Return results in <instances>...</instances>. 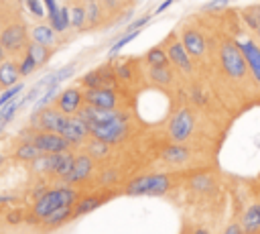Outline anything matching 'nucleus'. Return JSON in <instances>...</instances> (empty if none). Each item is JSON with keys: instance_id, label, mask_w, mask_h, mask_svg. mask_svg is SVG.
I'll list each match as a JSON object with an SVG mask.
<instances>
[{"instance_id": "1", "label": "nucleus", "mask_w": 260, "mask_h": 234, "mask_svg": "<svg viewBox=\"0 0 260 234\" xmlns=\"http://www.w3.org/2000/svg\"><path fill=\"white\" fill-rule=\"evenodd\" d=\"M219 61L223 71L232 77V79H242L248 73V63L246 57L238 45V41H223L219 47Z\"/></svg>"}, {"instance_id": "2", "label": "nucleus", "mask_w": 260, "mask_h": 234, "mask_svg": "<svg viewBox=\"0 0 260 234\" xmlns=\"http://www.w3.org/2000/svg\"><path fill=\"white\" fill-rule=\"evenodd\" d=\"M171 187V179L165 173H150L140 175L128 183L126 193L130 195H162Z\"/></svg>"}, {"instance_id": "3", "label": "nucleus", "mask_w": 260, "mask_h": 234, "mask_svg": "<svg viewBox=\"0 0 260 234\" xmlns=\"http://www.w3.org/2000/svg\"><path fill=\"white\" fill-rule=\"evenodd\" d=\"M195 128V118L189 108H181L169 122V134L175 142H183L193 134Z\"/></svg>"}, {"instance_id": "4", "label": "nucleus", "mask_w": 260, "mask_h": 234, "mask_svg": "<svg viewBox=\"0 0 260 234\" xmlns=\"http://www.w3.org/2000/svg\"><path fill=\"white\" fill-rule=\"evenodd\" d=\"M126 118H118V120H112V122H104V124H89V130L95 138H102L106 140L108 144L110 142H118L124 132H126V124H124Z\"/></svg>"}, {"instance_id": "5", "label": "nucleus", "mask_w": 260, "mask_h": 234, "mask_svg": "<svg viewBox=\"0 0 260 234\" xmlns=\"http://www.w3.org/2000/svg\"><path fill=\"white\" fill-rule=\"evenodd\" d=\"M32 142L43 153H63V151L69 149V142L71 140L67 136L59 134V132H47V130H43V132H39V134L32 136Z\"/></svg>"}, {"instance_id": "6", "label": "nucleus", "mask_w": 260, "mask_h": 234, "mask_svg": "<svg viewBox=\"0 0 260 234\" xmlns=\"http://www.w3.org/2000/svg\"><path fill=\"white\" fill-rule=\"evenodd\" d=\"M67 124H69V118H67L65 112H61V110L45 108V110H41V114H39V126H41L43 130H47V132L65 134Z\"/></svg>"}, {"instance_id": "7", "label": "nucleus", "mask_w": 260, "mask_h": 234, "mask_svg": "<svg viewBox=\"0 0 260 234\" xmlns=\"http://www.w3.org/2000/svg\"><path fill=\"white\" fill-rule=\"evenodd\" d=\"M244 57H246V63H248V71L252 73V77L260 83V45L254 41V39H240L238 41Z\"/></svg>"}, {"instance_id": "8", "label": "nucleus", "mask_w": 260, "mask_h": 234, "mask_svg": "<svg viewBox=\"0 0 260 234\" xmlns=\"http://www.w3.org/2000/svg\"><path fill=\"white\" fill-rule=\"evenodd\" d=\"M61 206H63V199H61L59 189H51V191H47L45 195H41V197L35 201L32 212H35L37 218L45 220L47 216H51V214H53L57 208H61Z\"/></svg>"}, {"instance_id": "9", "label": "nucleus", "mask_w": 260, "mask_h": 234, "mask_svg": "<svg viewBox=\"0 0 260 234\" xmlns=\"http://www.w3.org/2000/svg\"><path fill=\"white\" fill-rule=\"evenodd\" d=\"M167 53H169V59H171V63H175L179 69H183V71H187V73L193 69V63H191V55H189V51L185 49V45H183L181 41H173V43L169 45Z\"/></svg>"}, {"instance_id": "10", "label": "nucleus", "mask_w": 260, "mask_h": 234, "mask_svg": "<svg viewBox=\"0 0 260 234\" xmlns=\"http://www.w3.org/2000/svg\"><path fill=\"white\" fill-rule=\"evenodd\" d=\"M85 100L98 108H114L116 106V94L108 87H89L85 92Z\"/></svg>"}, {"instance_id": "11", "label": "nucleus", "mask_w": 260, "mask_h": 234, "mask_svg": "<svg viewBox=\"0 0 260 234\" xmlns=\"http://www.w3.org/2000/svg\"><path fill=\"white\" fill-rule=\"evenodd\" d=\"M24 37L26 35H24V26L22 24H10L0 33V45L4 49L14 51L24 43Z\"/></svg>"}, {"instance_id": "12", "label": "nucleus", "mask_w": 260, "mask_h": 234, "mask_svg": "<svg viewBox=\"0 0 260 234\" xmlns=\"http://www.w3.org/2000/svg\"><path fill=\"white\" fill-rule=\"evenodd\" d=\"M181 43L185 45V49L189 51L191 57H201L205 53V49H207V43H205L203 35L199 31H193V28H189V31L183 33Z\"/></svg>"}, {"instance_id": "13", "label": "nucleus", "mask_w": 260, "mask_h": 234, "mask_svg": "<svg viewBox=\"0 0 260 234\" xmlns=\"http://www.w3.org/2000/svg\"><path fill=\"white\" fill-rule=\"evenodd\" d=\"M79 104H81V92H79L77 87H67V90H63V92L59 94V98H57V106H59V110L65 112V114L77 112Z\"/></svg>"}, {"instance_id": "14", "label": "nucleus", "mask_w": 260, "mask_h": 234, "mask_svg": "<svg viewBox=\"0 0 260 234\" xmlns=\"http://www.w3.org/2000/svg\"><path fill=\"white\" fill-rule=\"evenodd\" d=\"M240 226L244 230V234H258L260 232V203H252L246 208Z\"/></svg>"}, {"instance_id": "15", "label": "nucleus", "mask_w": 260, "mask_h": 234, "mask_svg": "<svg viewBox=\"0 0 260 234\" xmlns=\"http://www.w3.org/2000/svg\"><path fill=\"white\" fill-rule=\"evenodd\" d=\"M89 173H91V157H87V155H79V157H75L73 169H71V173H69L65 179H67L69 183H75V181L85 179Z\"/></svg>"}, {"instance_id": "16", "label": "nucleus", "mask_w": 260, "mask_h": 234, "mask_svg": "<svg viewBox=\"0 0 260 234\" xmlns=\"http://www.w3.org/2000/svg\"><path fill=\"white\" fill-rule=\"evenodd\" d=\"M89 132L91 130H89V122L87 120H83V118H69V124H67V130H65L63 136H67L73 142V140L85 138Z\"/></svg>"}, {"instance_id": "17", "label": "nucleus", "mask_w": 260, "mask_h": 234, "mask_svg": "<svg viewBox=\"0 0 260 234\" xmlns=\"http://www.w3.org/2000/svg\"><path fill=\"white\" fill-rule=\"evenodd\" d=\"M20 75V65L14 61H2L0 63V87L16 85V79Z\"/></svg>"}, {"instance_id": "18", "label": "nucleus", "mask_w": 260, "mask_h": 234, "mask_svg": "<svg viewBox=\"0 0 260 234\" xmlns=\"http://www.w3.org/2000/svg\"><path fill=\"white\" fill-rule=\"evenodd\" d=\"M55 33H57V31H55L51 24H37V26L32 28V41H35V43H41V45H45V47H51V45H55V41H57Z\"/></svg>"}, {"instance_id": "19", "label": "nucleus", "mask_w": 260, "mask_h": 234, "mask_svg": "<svg viewBox=\"0 0 260 234\" xmlns=\"http://www.w3.org/2000/svg\"><path fill=\"white\" fill-rule=\"evenodd\" d=\"M189 149L187 147H183V144H169L165 151H162V159L167 161V163H185L187 159H189Z\"/></svg>"}, {"instance_id": "20", "label": "nucleus", "mask_w": 260, "mask_h": 234, "mask_svg": "<svg viewBox=\"0 0 260 234\" xmlns=\"http://www.w3.org/2000/svg\"><path fill=\"white\" fill-rule=\"evenodd\" d=\"M69 218H73V206H61V208H57L51 216H47L43 222H45V226L47 228H57V226H61L65 220H69Z\"/></svg>"}, {"instance_id": "21", "label": "nucleus", "mask_w": 260, "mask_h": 234, "mask_svg": "<svg viewBox=\"0 0 260 234\" xmlns=\"http://www.w3.org/2000/svg\"><path fill=\"white\" fill-rule=\"evenodd\" d=\"M104 201H106L104 197H95V195H91V197H83V199L75 201V206H73V218L93 212V210H95V208H100Z\"/></svg>"}, {"instance_id": "22", "label": "nucleus", "mask_w": 260, "mask_h": 234, "mask_svg": "<svg viewBox=\"0 0 260 234\" xmlns=\"http://www.w3.org/2000/svg\"><path fill=\"white\" fill-rule=\"evenodd\" d=\"M169 53L162 49V47H152L148 53H146V63L150 67H169Z\"/></svg>"}, {"instance_id": "23", "label": "nucleus", "mask_w": 260, "mask_h": 234, "mask_svg": "<svg viewBox=\"0 0 260 234\" xmlns=\"http://www.w3.org/2000/svg\"><path fill=\"white\" fill-rule=\"evenodd\" d=\"M41 155H43V151H41L32 140L22 142V144L16 149V159H20V161H37Z\"/></svg>"}, {"instance_id": "24", "label": "nucleus", "mask_w": 260, "mask_h": 234, "mask_svg": "<svg viewBox=\"0 0 260 234\" xmlns=\"http://www.w3.org/2000/svg\"><path fill=\"white\" fill-rule=\"evenodd\" d=\"M73 163H75V157L71 153L63 151V153H59V159H57V165H55L53 173L59 175V177H67L71 173V169H73Z\"/></svg>"}, {"instance_id": "25", "label": "nucleus", "mask_w": 260, "mask_h": 234, "mask_svg": "<svg viewBox=\"0 0 260 234\" xmlns=\"http://www.w3.org/2000/svg\"><path fill=\"white\" fill-rule=\"evenodd\" d=\"M26 53L37 61V65H43V63L49 59V47H45V45H41V43H35V41L28 45Z\"/></svg>"}, {"instance_id": "26", "label": "nucleus", "mask_w": 260, "mask_h": 234, "mask_svg": "<svg viewBox=\"0 0 260 234\" xmlns=\"http://www.w3.org/2000/svg\"><path fill=\"white\" fill-rule=\"evenodd\" d=\"M242 16H244V22H246L248 28L256 31V28L260 26V6H250V8H246Z\"/></svg>"}, {"instance_id": "27", "label": "nucleus", "mask_w": 260, "mask_h": 234, "mask_svg": "<svg viewBox=\"0 0 260 234\" xmlns=\"http://www.w3.org/2000/svg\"><path fill=\"white\" fill-rule=\"evenodd\" d=\"M150 77H152V81H156L160 85H167L173 81V73L169 67H150Z\"/></svg>"}, {"instance_id": "28", "label": "nucleus", "mask_w": 260, "mask_h": 234, "mask_svg": "<svg viewBox=\"0 0 260 234\" xmlns=\"http://www.w3.org/2000/svg\"><path fill=\"white\" fill-rule=\"evenodd\" d=\"M69 14H71V26H75V28H81L87 20V12L83 6H71Z\"/></svg>"}, {"instance_id": "29", "label": "nucleus", "mask_w": 260, "mask_h": 234, "mask_svg": "<svg viewBox=\"0 0 260 234\" xmlns=\"http://www.w3.org/2000/svg\"><path fill=\"white\" fill-rule=\"evenodd\" d=\"M138 35H140V31H130V33H126L124 37H120V39H118V41H116V43L110 47V55H116V53H118V51H120L124 45H128L130 41H134Z\"/></svg>"}, {"instance_id": "30", "label": "nucleus", "mask_w": 260, "mask_h": 234, "mask_svg": "<svg viewBox=\"0 0 260 234\" xmlns=\"http://www.w3.org/2000/svg\"><path fill=\"white\" fill-rule=\"evenodd\" d=\"M24 4H26V10L32 16H37V18H43L47 14V8H45V2L43 0H24Z\"/></svg>"}, {"instance_id": "31", "label": "nucleus", "mask_w": 260, "mask_h": 234, "mask_svg": "<svg viewBox=\"0 0 260 234\" xmlns=\"http://www.w3.org/2000/svg\"><path fill=\"white\" fill-rule=\"evenodd\" d=\"M20 92H22V83H16V85L6 87V90L0 94V108H2V106H6V104L12 100V98H16Z\"/></svg>"}, {"instance_id": "32", "label": "nucleus", "mask_w": 260, "mask_h": 234, "mask_svg": "<svg viewBox=\"0 0 260 234\" xmlns=\"http://www.w3.org/2000/svg\"><path fill=\"white\" fill-rule=\"evenodd\" d=\"M89 153L93 157H106L108 155V142L102 138H95L93 142H89Z\"/></svg>"}, {"instance_id": "33", "label": "nucleus", "mask_w": 260, "mask_h": 234, "mask_svg": "<svg viewBox=\"0 0 260 234\" xmlns=\"http://www.w3.org/2000/svg\"><path fill=\"white\" fill-rule=\"evenodd\" d=\"M35 69H37V61L26 53L24 59L20 61V75H28V73H32Z\"/></svg>"}, {"instance_id": "34", "label": "nucleus", "mask_w": 260, "mask_h": 234, "mask_svg": "<svg viewBox=\"0 0 260 234\" xmlns=\"http://www.w3.org/2000/svg\"><path fill=\"white\" fill-rule=\"evenodd\" d=\"M211 177L209 175H197L195 179H193V187L197 189V191H207L209 187H211Z\"/></svg>"}, {"instance_id": "35", "label": "nucleus", "mask_w": 260, "mask_h": 234, "mask_svg": "<svg viewBox=\"0 0 260 234\" xmlns=\"http://www.w3.org/2000/svg\"><path fill=\"white\" fill-rule=\"evenodd\" d=\"M85 12H87V20L89 22H95V18H98V4L95 2H89L85 6Z\"/></svg>"}, {"instance_id": "36", "label": "nucleus", "mask_w": 260, "mask_h": 234, "mask_svg": "<svg viewBox=\"0 0 260 234\" xmlns=\"http://www.w3.org/2000/svg\"><path fill=\"white\" fill-rule=\"evenodd\" d=\"M148 20H150V14H146V16H140L138 20H134L132 24H128V33H130V31H140V26H144Z\"/></svg>"}, {"instance_id": "37", "label": "nucleus", "mask_w": 260, "mask_h": 234, "mask_svg": "<svg viewBox=\"0 0 260 234\" xmlns=\"http://www.w3.org/2000/svg\"><path fill=\"white\" fill-rule=\"evenodd\" d=\"M230 2H234V0H211V2H207V4H205V10H213V8H221V6H225V4H230Z\"/></svg>"}, {"instance_id": "38", "label": "nucleus", "mask_w": 260, "mask_h": 234, "mask_svg": "<svg viewBox=\"0 0 260 234\" xmlns=\"http://www.w3.org/2000/svg\"><path fill=\"white\" fill-rule=\"evenodd\" d=\"M221 234H244V230H242V226H240V224H230Z\"/></svg>"}, {"instance_id": "39", "label": "nucleus", "mask_w": 260, "mask_h": 234, "mask_svg": "<svg viewBox=\"0 0 260 234\" xmlns=\"http://www.w3.org/2000/svg\"><path fill=\"white\" fill-rule=\"evenodd\" d=\"M171 4H173V0H165V2H160V4H158V8L154 10V14H160V12H162V10H167Z\"/></svg>"}, {"instance_id": "40", "label": "nucleus", "mask_w": 260, "mask_h": 234, "mask_svg": "<svg viewBox=\"0 0 260 234\" xmlns=\"http://www.w3.org/2000/svg\"><path fill=\"white\" fill-rule=\"evenodd\" d=\"M18 220H20L18 212H10V214H8V222H12V224H14V222H18Z\"/></svg>"}, {"instance_id": "41", "label": "nucleus", "mask_w": 260, "mask_h": 234, "mask_svg": "<svg viewBox=\"0 0 260 234\" xmlns=\"http://www.w3.org/2000/svg\"><path fill=\"white\" fill-rule=\"evenodd\" d=\"M191 234H209V230H207V228H197V230H193Z\"/></svg>"}, {"instance_id": "42", "label": "nucleus", "mask_w": 260, "mask_h": 234, "mask_svg": "<svg viewBox=\"0 0 260 234\" xmlns=\"http://www.w3.org/2000/svg\"><path fill=\"white\" fill-rule=\"evenodd\" d=\"M2 61H4V47L0 45V63H2Z\"/></svg>"}, {"instance_id": "43", "label": "nucleus", "mask_w": 260, "mask_h": 234, "mask_svg": "<svg viewBox=\"0 0 260 234\" xmlns=\"http://www.w3.org/2000/svg\"><path fill=\"white\" fill-rule=\"evenodd\" d=\"M254 33H256V37H258V39H260V26H258V28H256V31H254Z\"/></svg>"}, {"instance_id": "44", "label": "nucleus", "mask_w": 260, "mask_h": 234, "mask_svg": "<svg viewBox=\"0 0 260 234\" xmlns=\"http://www.w3.org/2000/svg\"><path fill=\"white\" fill-rule=\"evenodd\" d=\"M0 118H2V110H0Z\"/></svg>"}, {"instance_id": "45", "label": "nucleus", "mask_w": 260, "mask_h": 234, "mask_svg": "<svg viewBox=\"0 0 260 234\" xmlns=\"http://www.w3.org/2000/svg\"><path fill=\"white\" fill-rule=\"evenodd\" d=\"M0 163H2V157H0Z\"/></svg>"}, {"instance_id": "46", "label": "nucleus", "mask_w": 260, "mask_h": 234, "mask_svg": "<svg viewBox=\"0 0 260 234\" xmlns=\"http://www.w3.org/2000/svg\"><path fill=\"white\" fill-rule=\"evenodd\" d=\"M89 2H93V0H89Z\"/></svg>"}]
</instances>
